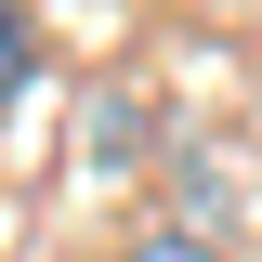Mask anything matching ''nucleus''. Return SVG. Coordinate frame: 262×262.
<instances>
[{
    "label": "nucleus",
    "instance_id": "f03ea898",
    "mask_svg": "<svg viewBox=\"0 0 262 262\" xmlns=\"http://www.w3.org/2000/svg\"><path fill=\"white\" fill-rule=\"evenodd\" d=\"M92 158H144V105H105L92 118Z\"/></svg>",
    "mask_w": 262,
    "mask_h": 262
},
{
    "label": "nucleus",
    "instance_id": "7ed1b4c3",
    "mask_svg": "<svg viewBox=\"0 0 262 262\" xmlns=\"http://www.w3.org/2000/svg\"><path fill=\"white\" fill-rule=\"evenodd\" d=\"M27 92V13H0V105Z\"/></svg>",
    "mask_w": 262,
    "mask_h": 262
},
{
    "label": "nucleus",
    "instance_id": "f257e3e1",
    "mask_svg": "<svg viewBox=\"0 0 262 262\" xmlns=\"http://www.w3.org/2000/svg\"><path fill=\"white\" fill-rule=\"evenodd\" d=\"M131 262H223V249H210V223H144Z\"/></svg>",
    "mask_w": 262,
    "mask_h": 262
}]
</instances>
